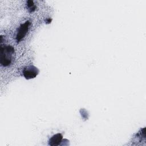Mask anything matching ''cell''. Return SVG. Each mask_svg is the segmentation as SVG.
I'll return each mask as SVG.
<instances>
[{
    "instance_id": "cell-1",
    "label": "cell",
    "mask_w": 146,
    "mask_h": 146,
    "mask_svg": "<svg viewBox=\"0 0 146 146\" xmlns=\"http://www.w3.org/2000/svg\"><path fill=\"white\" fill-rule=\"evenodd\" d=\"M14 48L10 45H2L0 47V63L3 67L10 66L14 59Z\"/></svg>"
},
{
    "instance_id": "cell-2",
    "label": "cell",
    "mask_w": 146,
    "mask_h": 146,
    "mask_svg": "<svg viewBox=\"0 0 146 146\" xmlns=\"http://www.w3.org/2000/svg\"><path fill=\"white\" fill-rule=\"evenodd\" d=\"M30 25V22L29 21H27L24 23L21 24L20 26L18 27L17 31L15 38L17 43L20 42L22 40V39H23L24 37L26 36L29 31Z\"/></svg>"
},
{
    "instance_id": "cell-3",
    "label": "cell",
    "mask_w": 146,
    "mask_h": 146,
    "mask_svg": "<svg viewBox=\"0 0 146 146\" xmlns=\"http://www.w3.org/2000/svg\"><path fill=\"white\" fill-rule=\"evenodd\" d=\"M23 75L26 79L34 78L39 74V70L33 65H29L25 67L23 69Z\"/></svg>"
},
{
    "instance_id": "cell-4",
    "label": "cell",
    "mask_w": 146,
    "mask_h": 146,
    "mask_svg": "<svg viewBox=\"0 0 146 146\" xmlns=\"http://www.w3.org/2000/svg\"><path fill=\"white\" fill-rule=\"evenodd\" d=\"M63 135L61 133H56L53 135L49 140L48 145L51 146H57L60 145L62 142Z\"/></svg>"
},
{
    "instance_id": "cell-5",
    "label": "cell",
    "mask_w": 146,
    "mask_h": 146,
    "mask_svg": "<svg viewBox=\"0 0 146 146\" xmlns=\"http://www.w3.org/2000/svg\"><path fill=\"white\" fill-rule=\"evenodd\" d=\"M27 7L29 9V10H30V12H33L35 9V6L33 3V1H27Z\"/></svg>"
}]
</instances>
